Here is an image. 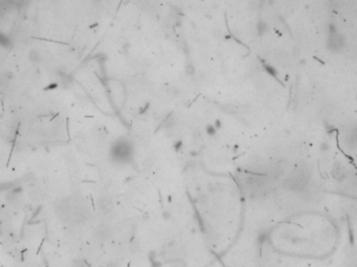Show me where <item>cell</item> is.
Instances as JSON below:
<instances>
[{
    "label": "cell",
    "instance_id": "obj_1",
    "mask_svg": "<svg viewBox=\"0 0 357 267\" xmlns=\"http://www.w3.org/2000/svg\"><path fill=\"white\" fill-rule=\"evenodd\" d=\"M245 188L247 193L253 194V195H258L261 193H264L265 191V184L263 183L261 178L258 176H248L245 182Z\"/></svg>",
    "mask_w": 357,
    "mask_h": 267
}]
</instances>
